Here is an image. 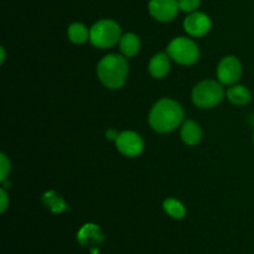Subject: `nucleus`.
<instances>
[{
	"label": "nucleus",
	"mask_w": 254,
	"mask_h": 254,
	"mask_svg": "<svg viewBox=\"0 0 254 254\" xmlns=\"http://www.w3.org/2000/svg\"><path fill=\"white\" fill-rule=\"evenodd\" d=\"M183 107L173 99L164 98L156 102L149 114V123L158 133H169L183 122Z\"/></svg>",
	"instance_id": "f257e3e1"
},
{
	"label": "nucleus",
	"mask_w": 254,
	"mask_h": 254,
	"mask_svg": "<svg viewBox=\"0 0 254 254\" xmlns=\"http://www.w3.org/2000/svg\"><path fill=\"white\" fill-rule=\"evenodd\" d=\"M97 76L108 88H121L126 83L128 76V62L121 55H108L99 61Z\"/></svg>",
	"instance_id": "f03ea898"
},
{
	"label": "nucleus",
	"mask_w": 254,
	"mask_h": 254,
	"mask_svg": "<svg viewBox=\"0 0 254 254\" xmlns=\"http://www.w3.org/2000/svg\"><path fill=\"white\" fill-rule=\"evenodd\" d=\"M121 26L113 20H99L89 30V40L92 45L99 49H108L121 41Z\"/></svg>",
	"instance_id": "7ed1b4c3"
},
{
	"label": "nucleus",
	"mask_w": 254,
	"mask_h": 254,
	"mask_svg": "<svg viewBox=\"0 0 254 254\" xmlns=\"http://www.w3.org/2000/svg\"><path fill=\"white\" fill-rule=\"evenodd\" d=\"M222 84L213 79H205L196 84L192 91V101L200 108H212L223 99Z\"/></svg>",
	"instance_id": "20e7f679"
},
{
	"label": "nucleus",
	"mask_w": 254,
	"mask_h": 254,
	"mask_svg": "<svg viewBox=\"0 0 254 254\" xmlns=\"http://www.w3.org/2000/svg\"><path fill=\"white\" fill-rule=\"evenodd\" d=\"M168 55L178 64H184V66H190L198 60L200 50L192 40L180 36L174 39L169 44Z\"/></svg>",
	"instance_id": "39448f33"
},
{
	"label": "nucleus",
	"mask_w": 254,
	"mask_h": 254,
	"mask_svg": "<svg viewBox=\"0 0 254 254\" xmlns=\"http://www.w3.org/2000/svg\"><path fill=\"white\" fill-rule=\"evenodd\" d=\"M116 146L123 155L134 158L140 155L144 149V141L139 134L135 131L126 130L118 135L116 140Z\"/></svg>",
	"instance_id": "423d86ee"
},
{
	"label": "nucleus",
	"mask_w": 254,
	"mask_h": 254,
	"mask_svg": "<svg viewBox=\"0 0 254 254\" xmlns=\"http://www.w3.org/2000/svg\"><path fill=\"white\" fill-rule=\"evenodd\" d=\"M242 74V64L235 56H227L222 59L217 67V77L222 84H235Z\"/></svg>",
	"instance_id": "0eeeda50"
},
{
	"label": "nucleus",
	"mask_w": 254,
	"mask_h": 254,
	"mask_svg": "<svg viewBox=\"0 0 254 254\" xmlns=\"http://www.w3.org/2000/svg\"><path fill=\"white\" fill-rule=\"evenodd\" d=\"M148 7L151 16L161 22L171 21L180 9L178 0H150Z\"/></svg>",
	"instance_id": "6e6552de"
},
{
	"label": "nucleus",
	"mask_w": 254,
	"mask_h": 254,
	"mask_svg": "<svg viewBox=\"0 0 254 254\" xmlns=\"http://www.w3.org/2000/svg\"><path fill=\"white\" fill-rule=\"evenodd\" d=\"M184 29L191 36H203V35H206L210 31L211 20L203 12L193 11L184 21Z\"/></svg>",
	"instance_id": "1a4fd4ad"
},
{
	"label": "nucleus",
	"mask_w": 254,
	"mask_h": 254,
	"mask_svg": "<svg viewBox=\"0 0 254 254\" xmlns=\"http://www.w3.org/2000/svg\"><path fill=\"white\" fill-rule=\"evenodd\" d=\"M77 238H78V242L81 245L87 246V247H97V246L102 245L104 236L98 226L88 223L81 228V231L77 235Z\"/></svg>",
	"instance_id": "9d476101"
},
{
	"label": "nucleus",
	"mask_w": 254,
	"mask_h": 254,
	"mask_svg": "<svg viewBox=\"0 0 254 254\" xmlns=\"http://www.w3.org/2000/svg\"><path fill=\"white\" fill-rule=\"evenodd\" d=\"M170 71V60L169 55L156 54L149 64V72L154 78H163Z\"/></svg>",
	"instance_id": "9b49d317"
},
{
	"label": "nucleus",
	"mask_w": 254,
	"mask_h": 254,
	"mask_svg": "<svg viewBox=\"0 0 254 254\" xmlns=\"http://www.w3.org/2000/svg\"><path fill=\"white\" fill-rule=\"evenodd\" d=\"M202 131L200 126L193 121H186L181 128V139L188 145H196L201 140Z\"/></svg>",
	"instance_id": "f8f14e48"
},
{
	"label": "nucleus",
	"mask_w": 254,
	"mask_h": 254,
	"mask_svg": "<svg viewBox=\"0 0 254 254\" xmlns=\"http://www.w3.org/2000/svg\"><path fill=\"white\" fill-rule=\"evenodd\" d=\"M119 46H121V51L124 56L133 57L140 50V40L135 34H126L122 36L121 41H119Z\"/></svg>",
	"instance_id": "ddd939ff"
},
{
	"label": "nucleus",
	"mask_w": 254,
	"mask_h": 254,
	"mask_svg": "<svg viewBox=\"0 0 254 254\" xmlns=\"http://www.w3.org/2000/svg\"><path fill=\"white\" fill-rule=\"evenodd\" d=\"M227 97L236 106H245L252 98L248 88H246L245 86H240V84H235V86L230 87L227 91Z\"/></svg>",
	"instance_id": "4468645a"
},
{
	"label": "nucleus",
	"mask_w": 254,
	"mask_h": 254,
	"mask_svg": "<svg viewBox=\"0 0 254 254\" xmlns=\"http://www.w3.org/2000/svg\"><path fill=\"white\" fill-rule=\"evenodd\" d=\"M68 39L73 44H84L89 39V30L81 22H74L68 27Z\"/></svg>",
	"instance_id": "2eb2a0df"
},
{
	"label": "nucleus",
	"mask_w": 254,
	"mask_h": 254,
	"mask_svg": "<svg viewBox=\"0 0 254 254\" xmlns=\"http://www.w3.org/2000/svg\"><path fill=\"white\" fill-rule=\"evenodd\" d=\"M163 207L169 216L176 218V220H180L186 215L185 206L175 198H166L163 203Z\"/></svg>",
	"instance_id": "dca6fc26"
},
{
	"label": "nucleus",
	"mask_w": 254,
	"mask_h": 254,
	"mask_svg": "<svg viewBox=\"0 0 254 254\" xmlns=\"http://www.w3.org/2000/svg\"><path fill=\"white\" fill-rule=\"evenodd\" d=\"M52 195H54V192L47 193L44 198L45 202H46L47 205L52 208V211H54V212H61L62 210H64V208H66V205H64V201H62L61 198L55 197V196H52Z\"/></svg>",
	"instance_id": "f3484780"
},
{
	"label": "nucleus",
	"mask_w": 254,
	"mask_h": 254,
	"mask_svg": "<svg viewBox=\"0 0 254 254\" xmlns=\"http://www.w3.org/2000/svg\"><path fill=\"white\" fill-rule=\"evenodd\" d=\"M180 10L185 12H193L198 9L201 0H178Z\"/></svg>",
	"instance_id": "a211bd4d"
},
{
	"label": "nucleus",
	"mask_w": 254,
	"mask_h": 254,
	"mask_svg": "<svg viewBox=\"0 0 254 254\" xmlns=\"http://www.w3.org/2000/svg\"><path fill=\"white\" fill-rule=\"evenodd\" d=\"M9 170H10V161L7 160L5 154H1V155H0V175H1L0 176V180L5 181Z\"/></svg>",
	"instance_id": "6ab92c4d"
},
{
	"label": "nucleus",
	"mask_w": 254,
	"mask_h": 254,
	"mask_svg": "<svg viewBox=\"0 0 254 254\" xmlns=\"http://www.w3.org/2000/svg\"><path fill=\"white\" fill-rule=\"evenodd\" d=\"M0 198H1V207H0V211H1V212H4L7 207V195H6V192H5L4 189H1V190H0Z\"/></svg>",
	"instance_id": "aec40b11"
},
{
	"label": "nucleus",
	"mask_w": 254,
	"mask_h": 254,
	"mask_svg": "<svg viewBox=\"0 0 254 254\" xmlns=\"http://www.w3.org/2000/svg\"><path fill=\"white\" fill-rule=\"evenodd\" d=\"M118 135H119V134L117 133L116 130H113V129H111V130L107 131V138L111 139V140H117Z\"/></svg>",
	"instance_id": "412c9836"
},
{
	"label": "nucleus",
	"mask_w": 254,
	"mask_h": 254,
	"mask_svg": "<svg viewBox=\"0 0 254 254\" xmlns=\"http://www.w3.org/2000/svg\"><path fill=\"white\" fill-rule=\"evenodd\" d=\"M4 57H5V52H4V49H1V62L4 61Z\"/></svg>",
	"instance_id": "4be33fe9"
},
{
	"label": "nucleus",
	"mask_w": 254,
	"mask_h": 254,
	"mask_svg": "<svg viewBox=\"0 0 254 254\" xmlns=\"http://www.w3.org/2000/svg\"><path fill=\"white\" fill-rule=\"evenodd\" d=\"M253 140H254V135H253Z\"/></svg>",
	"instance_id": "5701e85b"
}]
</instances>
